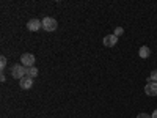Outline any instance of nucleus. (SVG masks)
Masks as SVG:
<instances>
[{
	"label": "nucleus",
	"mask_w": 157,
	"mask_h": 118,
	"mask_svg": "<svg viewBox=\"0 0 157 118\" xmlns=\"http://www.w3.org/2000/svg\"><path fill=\"white\" fill-rule=\"evenodd\" d=\"M148 82H157V69L152 71V73L148 76Z\"/></svg>",
	"instance_id": "9d476101"
},
{
	"label": "nucleus",
	"mask_w": 157,
	"mask_h": 118,
	"mask_svg": "<svg viewBox=\"0 0 157 118\" xmlns=\"http://www.w3.org/2000/svg\"><path fill=\"white\" fill-rule=\"evenodd\" d=\"M27 76H29V77H32V79H33V77H36V76H38V69H36L35 66L27 68Z\"/></svg>",
	"instance_id": "1a4fd4ad"
},
{
	"label": "nucleus",
	"mask_w": 157,
	"mask_h": 118,
	"mask_svg": "<svg viewBox=\"0 0 157 118\" xmlns=\"http://www.w3.org/2000/svg\"><path fill=\"white\" fill-rule=\"evenodd\" d=\"M11 76L14 79H17V81H21V79H24L25 76H27V68H25L22 63L13 65L11 66Z\"/></svg>",
	"instance_id": "f257e3e1"
},
{
	"label": "nucleus",
	"mask_w": 157,
	"mask_h": 118,
	"mask_svg": "<svg viewBox=\"0 0 157 118\" xmlns=\"http://www.w3.org/2000/svg\"><path fill=\"white\" fill-rule=\"evenodd\" d=\"M145 93L148 96H157V82H148L145 87Z\"/></svg>",
	"instance_id": "39448f33"
},
{
	"label": "nucleus",
	"mask_w": 157,
	"mask_h": 118,
	"mask_svg": "<svg viewBox=\"0 0 157 118\" xmlns=\"http://www.w3.org/2000/svg\"><path fill=\"white\" fill-rule=\"evenodd\" d=\"M21 63L24 65L25 68L35 66V55L33 54H29V52H25V54H22V57H21Z\"/></svg>",
	"instance_id": "7ed1b4c3"
},
{
	"label": "nucleus",
	"mask_w": 157,
	"mask_h": 118,
	"mask_svg": "<svg viewBox=\"0 0 157 118\" xmlns=\"http://www.w3.org/2000/svg\"><path fill=\"white\" fill-rule=\"evenodd\" d=\"M27 29L30 32H38L39 29H43V22L39 21V19H30L27 22Z\"/></svg>",
	"instance_id": "20e7f679"
},
{
	"label": "nucleus",
	"mask_w": 157,
	"mask_h": 118,
	"mask_svg": "<svg viewBox=\"0 0 157 118\" xmlns=\"http://www.w3.org/2000/svg\"><path fill=\"white\" fill-rule=\"evenodd\" d=\"M41 22H43V29H44L46 32H54V30H57V27H58V22H57L54 18H44Z\"/></svg>",
	"instance_id": "f03ea898"
},
{
	"label": "nucleus",
	"mask_w": 157,
	"mask_h": 118,
	"mask_svg": "<svg viewBox=\"0 0 157 118\" xmlns=\"http://www.w3.org/2000/svg\"><path fill=\"white\" fill-rule=\"evenodd\" d=\"M137 118H151V115H148V113H145V112H141V113L137 115Z\"/></svg>",
	"instance_id": "ddd939ff"
},
{
	"label": "nucleus",
	"mask_w": 157,
	"mask_h": 118,
	"mask_svg": "<svg viewBox=\"0 0 157 118\" xmlns=\"http://www.w3.org/2000/svg\"><path fill=\"white\" fill-rule=\"evenodd\" d=\"M151 118H157V109L152 112V115H151Z\"/></svg>",
	"instance_id": "2eb2a0df"
},
{
	"label": "nucleus",
	"mask_w": 157,
	"mask_h": 118,
	"mask_svg": "<svg viewBox=\"0 0 157 118\" xmlns=\"http://www.w3.org/2000/svg\"><path fill=\"white\" fill-rule=\"evenodd\" d=\"M5 66H6V57H0V68H2V71L5 69Z\"/></svg>",
	"instance_id": "9b49d317"
},
{
	"label": "nucleus",
	"mask_w": 157,
	"mask_h": 118,
	"mask_svg": "<svg viewBox=\"0 0 157 118\" xmlns=\"http://www.w3.org/2000/svg\"><path fill=\"white\" fill-rule=\"evenodd\" d=\"M19 85H21L22 90H29V88H32V85H33V79L29 77V76H25L24 79H21V81H19Z\"/></svg>",
	"instance_id": "0eeeda50"
},
{
	"label": "nucleus",
	"mask_w": 157,
	"mask_h": 118,
	"mask_svg": "<svg viewBox=\"0 0 157 118\" xmlns=\"http://www.w3.org/2000/svg\"><path fill=\"white\" fill-rule=\"evenodd\" d=\"M116 43H118V36H115V35L104 36V46H105V47H113Z\"/></svg>",
	"instance_id": "423d86ee"
},
{
	"label": "nucleus",
	"mask_w": 157,
	"mask_h": 118,
	"mask_svg": "<svg viewBox=\"0 0 157 118\" xmlns=\"http://www.w3.org/2000/svg\"><path fill=\"white\" fill-rule=\"evenodd\" d=\"M123 33H124L123 27H116V29H115V33H113V35H115V36H120V35H123Z\"/></svg>",
	"instance_id": "f8f14e48"
},
{
	"label": "nucleus",
	"mask_w": 157,
	"mask_h": 118,
	"mask_svg": "<svg viewBox=\"0 0 157 118\" xmlns=\"http://www.w3.org/2000/svg\"><path fill=\"white\" fill-rule=\"evenodd\" d=\"M0 81H2V82H5L6 81V76H5V73L2 71V76H0Z\"/></svg>",
	"instance_id": "4468645a"
},
{
	"label": "nucleus",
	"mask_w": 157,
	"mask_h": 118,
	"mask_svg": "<svg viewBox=\"0 0 157 118\" xmlns=\"http://www.w3.org/2000/svg\"><path fill=\"white\" fill-rule=\"evenodd\" d=\"M138 55H140L141 58H148V57L151 55L149 47H148V46H141V47H140V50H138Z\"/></svg>",
	"instance_id": "6e6552de"
}]
</instances>
